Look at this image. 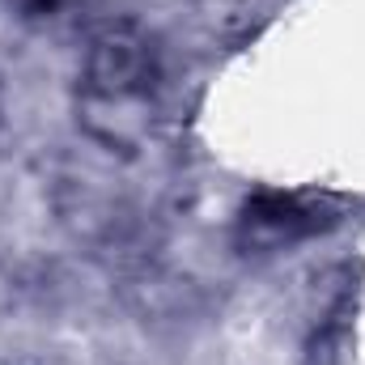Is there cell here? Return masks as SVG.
I'll return each mask as SVG.
<instances>
[{
    "mask_svg": "<svg viewBox=\"0 0 365 365\" xmlns=\"http://www.w3.org/2000/svg\"><path fill=\"white\" fill-rule=\"evenodd\" d=\"M247 225L268 230V234H284V238H297V234H314L323 221H319V208L302 204L297 195H259L247 208Z\"/></svg>",
    "mask_w": 365,
    "mask_h": 365,
    "instance_id": "1",
    "label": "cell"
}]
</instances>
